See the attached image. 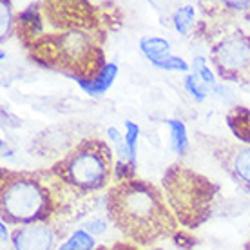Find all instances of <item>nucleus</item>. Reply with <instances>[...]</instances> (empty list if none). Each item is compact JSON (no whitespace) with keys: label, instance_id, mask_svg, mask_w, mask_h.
<instances>
[{"label":"nucleus","instance_id":"nucleus-1","mask_svg":"<svg viewBox=\"0 0 250 250\" xmlns=\"http://www.w3.org/2000/svg\"><path fill=\"white\" fill-rule=\"evenodd\" d=\"M111 24L105 6L49 0L22 9L15 19V33L31 60L80 85L107 65L104 45Z\"/></svg>","mask_w":250,"mask_h":250},{"label":"nucleus","instance_id":"nucleus-2","mask_svg":"<svg viewBox=\"0 0 250 250\" xmlns=\"http://www.w3.org/2000/svg\"><path fill=\"white\" fill-rule=\"evenodd\" d=\"M107 216L136 247H152L178 234V219L165 194L149 182L129 178L114 182L105 196Z\"/></svg>","mask_w":250,"mask_h":250},{"label":"nucleus","instance_id":"nucleus-3","mask_svg":"<svg viewBox=\"0 0 250 250\" xmlns=\"http://www.w3.org/2000/svg\"><path fill=\"white\" fill-rule=\"evenodd\" d=\"M65 188L51 170L2 169L0 180V216L15 227L44 223L62 208Z\"/></svg>","mask_w":250,"mask_h":250},{"label":"nucleus","instance_id":"nucleus-4","mask_svg":"<svg viewBox=\"0 0 250 250\" xmlns=\"http://www.w3.org/2000/svg\"><path fill=\"white\" fill-rule=\"evenodd\" d=\"M114 167L113 149L102 140L85 138L71 147L49 170L65 192L89 194L109 185Z\"/></svg>","mask_w":250,"mask_h":250},{"label":"nucleus","instance_id":"nucleus-5","mask_svg":"<svg viewBox=\"0 0 250 250\" xmlns=\"http://www.w3.org/2000/svg\"><path fill=\"white\" fill-rule=\"evenodd\" d=\"M163 194L178 223L185 229H198L212 216L218 198V185L182 163L165 170Z\"/></svg>","mask_w":250,"mask_h":250},{"label":"nucleus","instance_id":"nucleus-6","mask_svg":"<svg viewBox=\"0 0 250 250\" xmlns=\"http://www.w3.org/2000/svg\"><path fill=\"white\" fill-rule=\"evenodd\" d=\"M210 62L223 80H250V35L234 29L219 37L210 47Z\"/></svg>","mask_w":250,"mask_h":250},{"label":"nucleus","instance_id":"nucleus-7","mask_svg":"<svg viewBox=\"0 0 250 250\" xmlns=\"http://www.w3.org/2000/svg\"><path fill=\"white\" fill-rule=\"evenodd\" d=\"M212 154L219 162L221 169L225 170L239 187L250 192V145L214 140Z\"/></svg>","mask_w":250,"mask_h":250},{"label":"nucleus","instance_id":"nucleus-8","mask_svg":"<svg viewBox=\"0 0 250 250\" xmlns=\"http://www.w3.org/2000/svg\"><path fill=\"white\" fill-rule=\"evenodd\" d=\"M58 241L60 230L51 221L15 227L11 234L13 250H55Z\"/></svg>","mask_w":250,"mask_h":250},{"label":"nucleus","instance_id":"nucleus-9","mask_svg":"<svg viewBox=\"0 0 250 250\" xmlns=\"http://www.w3.org/2000/svg\"><path fill=\"white\" fill-rule=\"evenodd\" d=\"M140 49L152 65L165 71H188V63L180 57L170 55V44L158 37H145L140 40Z\"/></svg>","mask_w":250,"mask_h":250},{"label":"nucleus","instance_id":"nucleus-10","mask_svg":"<svg viewBox=\"0 0 250 250\" xmlns=\"http://www.w3.org/2000/svg\"><path fill=\"white\" fill-rule=\"evenodd\" d=\"M107 138L111 140V144L114 145V150H116V154H118L116 169H114L116 182L134 178V172H136V158L132 156L127 144H125V136H122V132H120L116 127H109V129H107Z\"/></svg>","mask_w":250,"mask_h":250},{"label":"nucleus","instance_id":"nucleus-11","mask_svg":"<svg viewBox=\"0 0 250 250\" xmlns=\"http://www.w3.org/2000/svg\"><path fill=\"white\" fill-rule=\"evenodd\" d=\"M227 125L243 145H250V109L243 105L232 107L227 113Z\"/></svg>","mask_w":250,"mask_h":250},{"label":"nucleus","instance_id":"nucleus-12","mask_svg":"<svg viewBox=\"0 0 250 250\" xmlns=\"http://www.w3.org/2000/svg\"><path fill=\"white\" fill-rule=\"evenodd\" d=\"M116 75H118V65H116V63H107L100 75L94 76L91 82L80 83V87L87 94H102L113 85Z\"/></svg>","mask_w":250,"mask_h":250},{"label":"nucleus","instance_id":"nucleus-13","mask_svg":"<svg viewBox=\"0 0 250 250\" xmlns=\"http://www.w3.org/2000/svg\"><path fill=\"white\" fill-rule=\"evenodd\" d=\"M167 127H169V134H170V147L176 154H187L188 150V136H187V127L183 122L180 120H167L165 122Z\"/></svg>","mask_w":250,"mask_h":250},{"label":"nucleus","instance_id":"nucleus-14","mask_svg":"<svg viewBox=\"0 0 250 250\" xmlns=\"http://www.w3.org/2000/svg\"><path fill=\"white\" fill-rule=\"evenodd\" d=\"M172 22H174V29L180 35H188V31L194 27V22H196V11H194V6H182L178 11L174 13L172 17Z\"/></svg>","mask_w":250,"mask_h":250},{"label":"nucleus","instance_id":"nucleus-15","mask_svg":"<svg viewBox=\"0 0 250 250\" xmlns=\"http://www.w3.org/2000/svg\"><path fill=\"white\" fill-rule=\"evenodd\" d=\"M94 245L96 243H94L93 236L85 229H80L67 241H63V245L58 250H93Z\"/></svg>","mask_w":250,"mask_h":250},{"label":"nucleus","instance_id":"nucleus-16","mask_svg":"<svg viewBox=\"0 0 250 250\" xmlns=\"http://www.w3.org/2000/svg\"><path fill=\"white\" fill-rule=\"evenodd\" d=\"M15 19L17 17H13L11 2L2 0L0 2V35H2L0 40H2V44L15 33Z\"/></svg>","mask_w":250,"mask_h":250},{"label":"nucleus","instance_id":"nucleus-17","mask_svg":"<svg viewBox=\"0 0 250 250\" xmlns=\"http://www.w3.org/2000/svg\"><path fill=\"white\" fill-rule=\"evenodd\" d=\"M183 85H185V89L190 93V96H192L196 102H203L207 98V94H208L207 85L200 80V78H198V76L194 75V73H190V75L185 76Z\"/></svg>","mask_w":250,"mask_h":250},{"label":"nucleus","instance_id":"nucleus-18","mask_svg":"<svg viewBox=\"0 0 250 250\" xmlns=\"http://www.w3.org/2000/svg\"><path fill=\"white\" fill-rule=\"evenodd\" d=\"M192 73L198 76L205 85H210V87L216 85V76H214V73L208 69V63H207V60L203 57H196L192 60Z\"/></svg>","mask_w":250,"mask_h":250},{"label":"nucleus","instance_id":"nucleus-19","mask_svg":"<svg viewBox=\"0 0 250 250\" xmlns=\"http://www.w3.org/2000/svg\"><path fill=\"white\" fill-rule=\"evenodd\" d=\"M125 144L131 150V154L136 158V150H138V136H140V127H138L134 122L127 120L125 122Z\"/></svg>","mask_w":250,"mask_h":250},{"label":"nucleus","instance_id":"nucleus-20","mask_svg":"<svg viewBox=\"0 0 250 250\" xmlns=\"http://www.w3.org/2000/svg\"><path fill=\"white\" fill-rule=\"evenodd\" d=\"M83 229H85L91 236H100V234H104V232H105L107 223H105V221H102V219H93V221L85 223V227H83Z\"/></svg>","mask_w":250,"mask_h":250},{"label":"nucleus","instance_id":"nucleus-21","mask_svg":"<svg viewBox=\"0 0 250 250\" xmlns=\"http://www.w3.org/2000/svg\"><path fill=\"white\" fill-rule=\"evenodd\" d=\"M102 250H140V249L132 243H118V245H114L113 249H102Z\"/></svg>","mask_w":250,"mask_h":250},{"label":"nucleus","instance_id":"nucleus-22","mask_svg":"<svg viewBox=\"0 0 250 250\" xmlns=\"http://www.w3.org/2000/svg\"><path fill=\"white\" fill-rule=\"evenodd\" d=\"M0 232H2V243H7V241H11V236H9V232H7L6 223H4V221L0 223Z\"/></svg>","mask_w":250,"mask_h":250},{"label":"nucleus","instance_id":"nucleus-23","mask_svg":"<svg viewBox=\"0 0 250 250\" xmlns=\"http://www.w3.org/2000/svg\"><path fill=\"white\" fill-rule=\"evenodd\" d=\"M247 250H250V243H249V247H247Z\"/></svg>","mask_w":250,"mask_h":250}]
</instances>
